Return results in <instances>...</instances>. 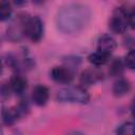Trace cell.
Masks as SVG:
<instances>
[{
  "instance_id": "1",
  "label": "cell",
  "mask_w": 135,
  "mask_h": 135,
  "mask_svg": "<svg viewBox=\"0 0 135 135\" xmlns=\"http://www.w3.org/2000/svg\"><path fill=\"white\" fill-rule=\"evenodd\" d=\"M91 9L82 3H69L60 7L56 15L57 28L66 35H76L82 32L90 23Z\"/></svg>"
},
{
  "instance_id": "2",
  "label": "cell",
  "mask_w": 135,
  "mask_h": 135,
  "mask_svg": "<svg viewBox=\"0 0 135 135\" xmlns=\"http://www.w3.org/2000/svg\"><path fill=\"white\" fill-rule=\"evenodd\" d=\"M56 98L59 102L86 104L90 101V94L88 93L85 88L81 85H76L61 89L57 93Z\"/></svg>"
},
{
  "instance_id": "3",
  "label": "cell",
  "mask_w": 135,
  "mask_h": 135,
  "mask_svg": "<svg viewBox=\"0 0 135 135\" xmlns=\"http://www.w3.org/2000/svg\"><path fill=\"white\" fill-rule=\"evenodd\" d=\"M23 23V34L33 42H39L43 36V22L38 16H30L21 13Z\"/></svg>"
},
{
  "instance_id": "4",
  "label": "cell",
  "mask_w": 135,
  "mask_h": 135,
  "mask_svg": "<svg viewBox=\"0 0 135 135\" xmlns=\"http://www.w3.org/2000/svg\"><path fill=\"white\" fill-rule=\"evenodd\" d=\"M109 26L111 31L115 34H123L129 26V18L126 6L116 7L109 21Z\"/></svg>"
},
{
  "instance_id": "5",
  "label": "cell",
  "mask_w": 135,
  "mask_h": 135,
  "mask_svg": "<svg viewBox=\"0 0 135 135\" xmlns=\"http://www.w3.org/2000/svg\"><path fill=\"white\" fill-rule=\"evenodd\" d=\"M51 78L60 84H69L74 79V71L65 65L54 66L50 72Z\"/></svg>"
},
{
  "instance_id": "6",
  "label": "cell",
  "mask_w": 135,
  "mask_h": 135,
  "mask_svg": "<svg viewBox=\"0 0 135 135\" xmlns=\"http://www.w3.org/2000/svg\"><path fill=\"white\" fill-rule=\"evenodd\" d=\"M103 79V73L97 69H86L82 71L79 77V82L80 85L83 88L93 85Z\"/></svg>"
},
{
  "instance_id": "7",
  "label": "cell",
  "mask_w": 135,
  "mask_h": 135,
  "mask_svg": "<svg viewBox=\"0 0 135 135\" xmlns=\"http://www.w3.org/2000/svg\"><path fill=\"white\" fill-rule=\"evenodd\" d=\"M49 97H50V91L43 84L36 85L32 91V101L38 107L45 105L49 100Z\"/></svg>"
},
{
  "instance_id": "8",
  "label": "cell",
  "mask_w": 135,
  "mask_h": 135,
  "mask_svg": "<svg viewBox=\"0 0 135 135\" xmlns=\"http://www.w3.org/2000/svg\"><path fill=\"white\" fill-rule=\"evenodd\" d=\"M8 85L12 90L13 93H15L16 95H23L24 92L26 91V88H27V81L26 79L20 75L19 73L18 74H14L11 79H9V82H8Z\"/></svg>"
},
{
  "instance_id": "9",
  "label": "cell",
  "mask_w": 135,
  "mask_h": 135,
  "mask_svg": "<svg viewBox=\"0 0 135 135\" xmlns=\"http://www.w3.org/2000/svg\"><path fill=\"white\" fill-rule=\"evenodd\" d=\"M116 45L117 44L115 39L109 34L101 35L97 40V51L103 52L109 55H111L114 52V50L116 49Z\"/></svg>"
},
{
  "instance_id": "10",
  "label": "cell",
  "mask_w": 135,
  "mask_h": 135,
  "mask_svg": "<svg viewBox=\"0 0 135 135\" xmlns=\"http://www.w3.org/2000/svg\"><path fill=\"white\" fill-rule=\"evenodd\" d=\"M131 90V83L128 79L119 77L113 84L112 92L115 97H122L127 95Z\"/></svg>"
},
{
  "instance_id": "11",
  "label": "cell",
  "mask_w": 135,
  "mask_h": 135,
  "mask_svg": "<svg viewBox=\"0 0 135 135\" xmlns=\"http://www.w3.org/2000/svg\"><path fill=\"white\" fill-rule=\"evenodd\" d=\"M20 117H21L20 113L18 112L16 107L8 108V109L3 108V110H2V122H3V124H5L7 127L13 126Z\"/></svg>"
},
{
  "instance_id": "12",
  "label": "cell",
  "mask_w": 135,
  "mask_h": 135,
  "mask_svg": "<svg viewBox=\"0 0 135 135\" xmlns=\"http://www.w3.org/2000/svg\"><path fill=\"white\" fill-rule=\"evenodd\" d=\"M110 57H111V55H109V54H105L100 51H96V52L91 53L88 56V60L91 64H93L95 66H101L110 60Z\"/></svg>"
},
{
  "instance_id": "13",
  "label": "cell",
  "mask_w": 135,
  "mask_h": 135,
  "mask_svg": "<svg viewBox=\"0 0 135 135\" xmlns=\"http://www.w3.org/2000/svg\"><path fill=\"white\" fill-rule=\"evenodd\" d=\"M124 61L121 58H115L112 60L111 64H110V69H109V73L114 76V77H119L122 75L123 71H124Z\"/></svg>"
},
{
  "instance_id": "14",
  "label": "cell",
  "mask_w": 135,
  "mask_h": 135,
  "mask_svg": "<svg viewBox=\"0 0 135 135\" xmlns=\"http://www.w3.org/2000/svg\"><path fill=\"white\" fill-rule=\"evenodd\" d=\"M116 135H135V123L131 121H126L119 126Z\"/></svg>"
},
{
  "instance_id": "15",
  "label": "cell",
  "mask_w": 135,
  "mask_h": 135,
  "mask_svg": "<svg viewBox=\"0 0 135 135\" xmlns=\"http://www.w3.org/2000/svg\"><path fill=\"white\" fill-rule=\"evenodd\" d=\"M13 8L11 6V3L7 1H1L0 2V20L5 21L8 20L12 16Z\"/></svg>"
},
{
  "instance_id": "16",
  "label": "cell",
  "mask_w": 135,
  "mask_h": 135,
  "mask_svg": "<svg viewBox=\"0 0 135 135\" xmlns=\"http://www.w3.org/2000/svg\"><path fill=\"white\" fill-rule=\"evenodd\" d=\"M5 61H6V64L7 66L15 72V74H18L19 71H20V64H19V61L17 60V58L13 55V54H7L6 55V58H5Z\"/></svg>"
},
{
  "instance_id": "17",
  "label": "cell",
  "mask_w": 135,
  "mask_h": 135,
  "mask_svg": "<svg viewBox=\"0 0 135 135\" xmlns=\"http://www.w3.org/2000/svg\"><path fill=\"white\" fill-rule=\"evenodd\" d=\"M123 61H124L126 68L132 71H135V50H130L124 56Z\"/></svg>"
},
{
  "instance_id": "18",
  "label": "cell",
  "mask_w": 135,
  "mask_h": 135,
  "mask_svg": "<svg viewBox=\"0 0 135 135\" xmlns=\"http://www.w3.org/2000/svg\"><path fill=\"white\" fill-rule=\"evenodd\" d=\"M16 108H17L18 112L20 113V116L22 117V116H24V115H26L28 113V111H30V103H28L26 98H22L20 100V102L16 105Z\"/></svg>"
},
{
  "instance_id": "19",
  "label": "cell",
  "mask_w": 135,
  "mask_h": 135,
  "mask_svg": "<svg viewBox=\"0 0 135 135\" xmlns=\"http://www.w3.org/2000/svg\"><path fill=\"white\" fill-rule=\"evenodd\" d=\"M126 8L128 12L129 25H131V27L135 30V5H127Z\"/></svg>"
},
{
  "instance_id": "20",
  "label": "cell",
  "mask_w": 135,
  "mask_h": 135,
  "mask_svg": "<svg viewBox=\"0 0 135 135\" xmlns=\"http://www.w3.org/2000/svg\"><path fill=\"white\" fill-rule=\"evenodd\" d=\"M80 58L79 57H77V56H69V57H66L65 58V60H64V62L66 63V65L65 66H68V68H70L71 70L73 69V68H76L77 65H79V63H80Z\"/></svg>"
},
{
  "instance_id": "21",
  "label": "cell",
  "mask_w": 135,
  "mask_h": 135,
  "mask_svg": "<svg viewBox=\"0 0 135 135\" xmlns=\"http://www.w3.org/2000/svg\"><path fill=\"white\" fill-rule=\"evenodd\" d=\"M11 92H12V90H11V88H9L8 84L3 83V84L1 85V98H2L3 100L9 98V96H11Z\"/></svg>"
},
{
  "instance_id": "22",
  "label": "cell",
  "mask_w": 135,
  "mask_h": 135,
  "mask_svg": "<svg viewBox=\"0 0 135 135\" xmlns=\"http://www.w3.org/2000/svg\"><path fill=\"white\" fill-rule=\"evenodd\" d=\"M131 114H132L133 118L135 119V99L133 100V102H132V104H131Z\"/></svg>"
},
{
  "instance_id": "23",
  "label": "cell",
  "mask_w": 135,
  "mask_h": 135,
  "mask_svg": "<svg viewBox=\"0 0 135 135\" xmlns=\"http://www.w3.org/2000/svg\"><path fill=\"white\" fill-rule=\"evenodd\" d=\"M66 135H85V134L82 133V132H80V131H72V132H70Z\"/></svg>"
},
{
  "instance_id": "24",
  "label": "cell",
  "mask_w": 135,
  "mask_h": 135,
  "mask_svg": "<svg viewBox=\"0 0 135 135\" xmlns=\"http://www.w3.org/2000/svg\"><path fill=\"white\" fill-rule=\"evenodd\" d=\"M14 3H15V4H17V5H20V4H24L25 2H24V1H15Z\"/></svg>"
}]
</instances>
